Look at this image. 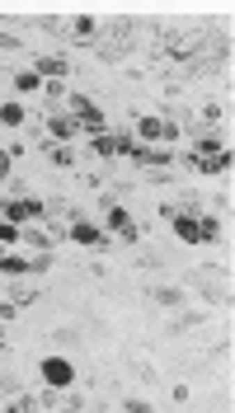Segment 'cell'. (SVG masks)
I'll use <instances>...</instances> for the list:
<instances>
[{
    "label": "cell",
    "instance_id": "6da1fadb",
    "mask_svg": "<svg viewBox=\"0 0 235 413\" xmlns=\"http://www.w3.org/2000/svg\"><path fill=\"white\" fill-rule=\"evenodd\" d=\"M170 217H175L179 239H188V244H197V239H216V221L212 217L197 221V217H188V212H170Z\"/></svg>",
    "mask_w": 235,
    "mask_h": 413
},
{
    "label": "cell",
    "instance_id": "7a4b0ae2",
    "mask_svg": "<svg viewBox=\"0 0 235 413\" xmlns=\"http://www.w3.org/2000/svg\"><path fill=\"white\" fill-rule=\"evenodd\" d=\"M42 217V202H33V197H5L0 202V221H38Z\"/></svg>",
    "mask_w": 235,
    "mask_h": 413
},
{
    "label": "cell",
    "instance_id": "3957f363",
    "mask_svg": "<svg viewBox=\"0 0 235 413\" xmlns=\"http://www.w3.org/2000/svg\"><path fill=\"white\" fill-rule=\"evenodd\" d=\"M42 380H47L52 390H66V385L76 380V366H71L66 357H47V362H42Z\"/></svg>",
    "mask_w": 235,
    "mask_h": 413
},
{
    "label": "cell",
    "instance_id": "277c9868",
    "mask_svg": "<svg viewBox=\"0 0 235 413\" xmlns=\"http://www.w3.org/2000/svg\"><path fill=\"white\" fill-rule=\"evenodd\" d=\"M71 113L80 118V127H85V132H95V137L104 132V113H99V108H95L85 94H71Z\"/></svg>",
    "mask_w": 235,
    "mask_h": 413
},
{
    "label": "cell",
    "instance_id": "5b68a950",
    "mask_svg": "<svg viewBox=\"0 0 235 413\" xmlns=\"http://www.w3.org/2000/svg\"><path fill=\"white\" fill-rule=\"evenodd\" d=\"M137 137L151 146V141H175L179 137V127H170V122H160V118H137Z\"/></svg>",
    "mask_w": 235,
    "mask_h": 413
},
{
    "label": "cell",
    "instance_id": "8992f818",
    "mask_svg": "<svg viewBox=\"0 0 235 413\" xmlns=\"http://www.w3.org/2000/svg\"><path fill=\"white\" fill-rule=\"evenodd\" d=\"M104 217H108V226H113L127 244H137V226H132V217H127V207H113V202H108V207H104Z\"/></svg>",
    "mask_w": 235,
    "mask_h": 413
},
{
    "label": "cell",
    "instance_id": "52a82bcc",
    "mask_svg": "<svg viewBox=\"0 0 235 413\" xmlns=\"http://www.w3.org/2000/svg\"><path fill=\"white\" fill-rule=\"evenodd\" d=\"M47 132H52L57 141H76L80 132H85V127H80L76 113H57V118H47Z\"/></svg>",
    "mask_w": 235,
    "mask_h": 413
},
{
    "label": "cell",
    "instance_id": "ba28073f",
    "mask_svg": "<svg viewBox=\"0 0 235 413\" xmlns=\"http://www.w3.org/2000/svg\"><path fill=\"white\" fill-rule=\"evenodd\" d=\"M71 239H76V244H90V249H108L95 226H90V221H76V217H71Z\"/></svg>",
    "mask_w": 235,
    "mask_h": 413
},
{
    "label": "cell",
    "instance_id": "9c48e42d",
    "mask_svg": "<svg viewBox=\"0 0 235 413\" xmlns=\"http://www.w3.org/2000/svg\"><path fill=\"white\" fill-rule=\"evenodd\" d=\"M132 155H137V165H170V151H165V146H137Z\"/></svg>",
    "mask_w": 235,
    "mask_h": 413
},
{
    "label": "cell",
    "instance_id": "30bf717a",
    "mask_svg": "<svg viewBox=\"0 0 235 413\" xmlns=\"http://www.w3.org/2000/svg\"><path fill=\"white\" fill-rule=\"evenodd\" d=\"M38 76L61 80V76H66V57H38Z\"/></svg>",
    "mask_w": 235,
    "mask_h": 413
},
{
    "label": "cell",
    "instance_id": "8fae6325",
    "mask_svg": "<svg viewBox=\"0 0 235 413\" xmlns=\"http://www.w3.org/2000/svg\"><path fill=\"white\" fill-rule=\"evenodd\" d=\"M0 122H5V127H19V122H24V103H15V99L0 103Z\"/></svg>",
    "mask_w": 235,
    "mask_h": 413
},
{
    "label": "cell",
    "instance_id": "7c38bea8",
    "mask_svg": "<svg viewBox=\"0 0 235 413\" xmlns=\"http://www.w3.org/2000/svg\"><path fill=\"white\" fill-rule=\"evenodd\" d=\"M15 90H19V94H38V90H42L38 71H24V76H15Z\"/></svg>",
    "mask_w": 235,
    "mask_h": 413
},
{
    "label": "cell",
    "instance_id": "4fadbf2b",
    "mask_svg": "<svg viewBox=\"0 0 235 413\" xmlns=\"http://www.w3.org/2000/svg\"><path fill=\"white\" fill-rule=\"evenodd\" d=\"M0 273H33V268H29V258H19V254H0Z\"/></svg>",
    "mask_w": 235,
    "mask_h": 413
},
{
    "label": "cell",
    "instance_id": "5bb4252c",
    "mask_svg": "<svg viewBox=\"0 0 235 413\" xmlns=\"http://www.w3.org/2000/svg\"><path fill=\"white\" fill-rule=\"evenodd\" d=\"M71 33H76V38H95V33H99V19H76V24H71Z\"/></svg>",
    "mask_w": 235,
    "mask_h": 413
},
{
    "label": "cell",
    "instance_id": "9a60e30c",
    "mask_svg": "<svg viewBox=\"0 0 235 413\" xmlns=\"http://www.w3.org/2000/svg\"><path fill=\"white\" fill-rule=\"evenodd\" d=\"M24 244H33V249H38V254H47V244H52V239H47V230H29V235H19Z\"/></svg>",
    "mask_w": 235,
    "mask_h": 413
},
{
    "label": "cell",
    "instance_id": "2e32d148",
    "mask_svg": "<svg viewBox=\"0 0 235 413\" xmlns=\"http://www.w3.org/2000/svg\"><path fill=\"white\" fill-rule=\"evenodd\" d=\"M0 244H19V226L15 221H0Z\"/></svg>",
    "mask_w": 235,
    "mask_h": 413
},
{
    "label": "cell",
    "instance_id": "e0dca14e",
    "mask_svg": "<svg viewBox=\"0 0 235 413\" xmlns=\"http://www.w3.org/2000/svg\"><path fill=\"white\" fill-rule=\"evenodd\" d=\"M47 155L57 160V165H66V169H71V165H76V155H71V151H66V146H47Z\"/></svg>",
    "mask_w": 235,
    "mask_h": 413
},
{
    "label": "cell",
    "instance_id": "ac0fdd59",
    "mask_svg": "<svg viewBox=\"0 0 235 413\" xmlns=\"http://www.w3.org/2000/svg\"><path fill=\"white\" fill-rule=\"evenodd\" d=\"M95 151H99V155H118V141L99 132V137H95Z\"/></svg>",
    "mask_w": 235,
    "mask_h": 413
},
{
    "label": "cell",
    "instance_id": "d6986e66",
    "mask_svg": "<svg viewBox=\"0 0 235 413\" xmlns=\"http://www.w3.org/2000/svg\"><path fill=\"white\" fill-rule=\"evenodd\" d=\"M42 94H47V99H61L66 90H61V80H47V85H42Z\"/></svg>",
    "mask_w": 235,
    "mask_h": 413
},
{
    "label": "cell",
    "instance_id": "ffe728a7",
    "mask_svg": "<svg viewBox=\"0 0 235 413\" xmlns=\"http://www.w3.org/2000/svg\"><path fill=\"white\" fill-rule=\"evenodd\" d=\"M10 178V151H0V183Z\"/></svg>",
    "mask_w": 235,
    "mask_h": 413
}]
</instances>
